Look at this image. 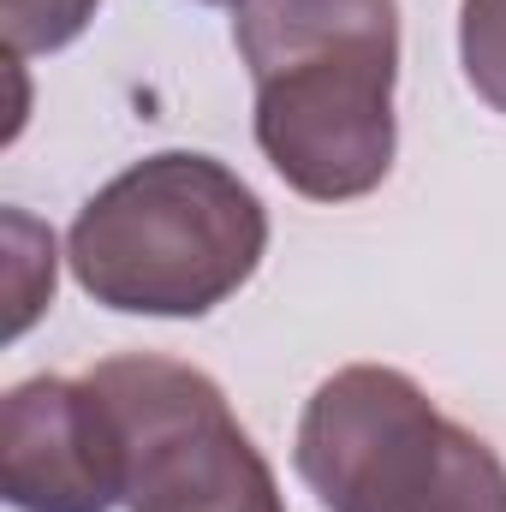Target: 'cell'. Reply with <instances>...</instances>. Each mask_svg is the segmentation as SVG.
I'll return each mask as SVG.
<instances>
[{
  "label": "cell",
  "mask_w": 506,
  "mask_h": 512,
  "mask_svg": "<svg viewBox=\"0 0 506 512\" xmlns=\"http://www.w3.org/2000/svg\"><path fill=\"white\" fill-rule=\"evenodd\" d=\"M262 251V197L197 149L131 161L66 233L78 286L120 316H209L256 274Z\"/></svg>",
  "instance_id": "6da1fadb"
},
{
  "label": "cell",
  "mask_w": 506,
  "mask_h": 512,
  "mask_svg": "<svg viewBox=\"0 0 506 512\" xmlns=\"http://www.w3.org/2000/svg\"><path fill=\"white\" fill-rule=\"evenodd\" d=\"M292 465L328 512H506L501 453L387 364L334 370L310 393Z\"/></svg>",
  "instance_id": "7a4b0ae2"
},
{
  "label": "cell",
  "mask_w": 506,
  "mask_h": 512,
  "mask_svg": "<svg viewBox=\"0 0 506 512\" xmlns=\"http://www.w3.org/2000/svg\"><path fill=\"white\" fill-rule=\"evenodd\" d=\"M84 382L102 393L120 435L126 512H286L268 459L203 370L131 352L96 364Z\"/></svg>",
  "instance_id": "3957f363"
},
{
  "label": "cell",
  "mask_w": 506,
  "mask_h": 512,
  "mask_svg": "<svg viewBox=\"0 0 506 512\" xmlns=\"http://www.w3.org/2000/svg\"><path fill=\"white\" fill-rule=\"evenodd\" d=\"M399 30H358L256 72V143L310 203H352L393 167Z\"/></svg>",
  "instance_id": "277c9868"
},
{
  "label": "cell",
  "mask_w": 506,
  "mask_h": 512,
  "mask_svg": "<svg viewBox=\"0 0 506 512\" xmlns=\"http://www.w3.org/2000/svg\"><path fill=\"white\" fill-rule=\"evenodd\" d=\"M0 495L18 512H114L120 435L90 382L30 376L0 405Z\"/></svg>",
  "instance_id": "5b68a950"
},
{
  "label": "cell",
  "mask_w": 506,
  "mask_h": 512,
  "mask_svg": "<svg viewBox=\"0 0 506 512\" xmlns=\"http://www.w3.org/2000/svg\"><path fill=\"white\" fill-rule=\"evenodd\" d=\"M102 0H0V30H6V48L12 60H30V54H54L66 42H78L90 30Z\"/></svg>",
  "instance_id": "8992f818"
},
{
  "label": "cell",
  "mask_w": 506,
  "mask_h": 512,
  "mask_svg": "<svg viewBox=\"0 0 506 512\" xmlns=\"http://www.w3.org/2000/svg\"><path fill=\"white\" fill-rule=\"evenodd\" d=\"M459 60L471 90L506 114V0H465L459 6Z\"/></svg>",
  "instance_id": "52a82bcc"
},
{
  "label": "cell",
  "mask_w": 506,
  "mask_h": 512,
  "mask_svg": "<svg viewBox=\"0 0 506 512\" xmlns=\"http://www.w3.org/2000/svg\"><path fill=\"white\" fill-rule=\"evenodd\" d=\"M209 6H239V0H209Z\"/></svg>",
  "instance_id": "ba28073f"
}]
</instances>
